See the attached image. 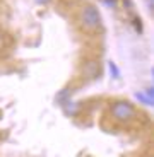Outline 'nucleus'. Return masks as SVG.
Returning <instances> with one entry per match:
<instances>
[{"label": "nucleus", "instance_id": "f257e3e1", "mask_svg": "<svg viewBox=\"0 0 154 157\" xmlns=\"http://www.w3.org/2000/svg\"><path fill=\"white\" fill-rule=\"evenodd\" d=\"M111 116L116 121H128L135 116V108L128 101H116L111 106Z\"/></svg>", "mask_w": 154, "mask_h": 157}, {"label": "nucleus", "instance_id": "f03ea898", "mask_svg": "<svg viewBox=\"0 0 154 157\" xmlns=\"http://www.w3.org/2000/svg\"><path fill=\"white\" fill-rule=\"evenodd\" d=\"M81 22L86 29H98L99 24H101V16H99L98 9L93 7V5H87L86 9H82Z\"/></svg>", "mask_w": 154, "mask_h": 157}, {"label": "nucleus", "instance_id": "7ed1b4c3", "mask_svg": "<svg viewBox=\"0 0 154 157\" xmlns=\"http://www.w3.org/2000/svg\"><path fill=\"white\" fill-rule=\"evenodd\" d=\"M99 70H101V67H99V62H96V60H89V62H86L82 65V68H81L82 75L87 77V78H96L99 75Z\"/></svg>", "mask_w": 154, "mask_h": 157}, {"label": "nucleus", "instance_id": "20e7f679", "mask_svg": "<svg viewBox=\"0 0 154 157\" xmlns=\"http://www.w3.org/2000/svg\"><path fill=\"white\" fill-rule=\"evenodd\" d=\"M135 98H137L140 102H144V104H147V106H151V104H152V99H149L146 94H142V92H137V94H135Z\"/></svg>", "mask_w": 154, "mask_h": 157}, {"label": "nucleus", "instance_id": "39448f33", "mask_svg": "<svg viewBox=\"0 0 154 157\" xmlns=\"http://www.w3.org/2000/svg\"><path fill=\"white\" fill-rule=\"evenodd\" d=\"M110 72L113 74V77H115V78H118V77H120V72H118V68H116V65H115L113 62L110 63Z\"/></svg>", "mask_w": 154, "mask_h": 157}, {"label": "nucleus", "instance_id": "423d86ee", "mask_svg": "<svg viewBox=\"0 0 154 157\" xmlns=\"http://www.w3.org/2000/svg\"><path fill=\"white\" fill-rule=\"evenodd\" d=\"M105 2H106L108 5H111V7H113L115 4H116V0H105Z\"/></svg>", "mask_w": 154, "mask_h": 157}, {"label": "nucleus", "instance_id": "0eeeda50", "mask_svg": "<svg viewBox=\"0 0 154 157\" xmlns=\"http://www.w3.org/2000/svg\"><path fill=\"white\" fill-rule=\"evenodd\" d=\"M36 2H40V4H46V2H50V0H36Z\"/></svg>", "mask_w": 154, "mask_h": 157}]
</instances>
